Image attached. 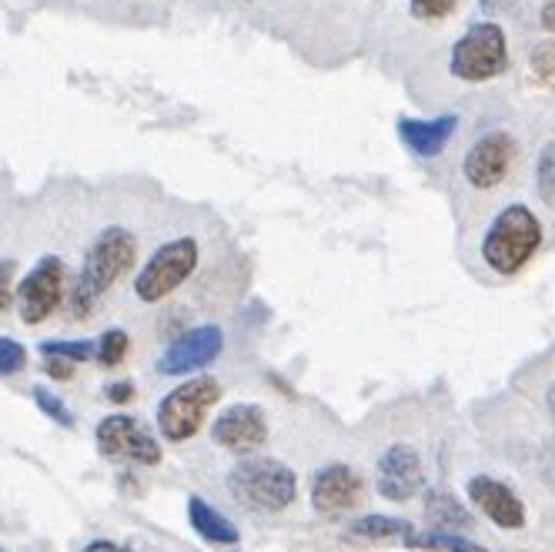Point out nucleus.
Returning a JSON list of instances; mask_svg holds the SVG:
<instances>
[{
  "label": "nucleus",
  "mask_w": 555,
  "mask_h": 552,
  "mask_svg": "<svg viewBox=\"0 0 555 552\" xmlns=\"http://www.w3.org/2000/svg\"><path fill=\"white\" fill-rule=\"evenodd\" d=\"M134 258H138L134 234L121 224L104 228L91 242L85 265H81V271H77V282L67 295L70 319H91L101 305V298L134 268Z\"/></svg>",
  "instance_id": "obj_1"
},
{
  "label": "nucleus",
  "mask_w": 555,
  "mask_h": 552,
  "mask_svg": "<svg viewBox=\"0 0 555 552\" xmlns=\"http://www.w3.org/2000/svg\"><path fill=\"white\" fill-rule=\"evenodd\" d=\"M539 248H542V221L529 205L512 202L489 221L479 255L489 265V271L512 279V274H519L535 258Z\"/></svg>",
  "instance_id": "obj_2"
},
{
  "label": "nucleus",
  "mask_w": 555,
  "mask_h": 552,
  "mask_svg": "<svg viewBox=\"0 0 555 552\" xmlns=\"http://www.w3.org/2000/svg\"><path fill=\"white\" fill-rule=\"evenodd\" d=\"M228 492L251 512H282L298 499V476L282 459L251 455L228 472Z\"/></svg>",
  "instance_id": "obj_3"
},
{
  "label": "nucleus",
  "mask_w": 555,
  "mask_h": 552,
  "mask_svg": "<svg viewBox=\"0 0 555 552\" xmlns=\"http://www.w3.org/2000/svg\"><path fill=\"white\" fill-rule=\"evenodd\" d=\"M218 399H221V382L211 375H194L157 402V428H162V436L168 442H188L202 432Z\"/></svg>",
  "instance_id": "obj_4"
},
{
  "label": "nucleus",
  "mask_w": 555,
  "mask_h": 552,
  "mask_svg": "<svg viewBox=\"0 0 555 552\" xmlns=\"http://www.w3.org/2000/svg\"><path fill=\"white\" fill-rule=\"evenodd\" d=\"M508 67V41L505 30L492 21L472 24L449 54V70L459 81L468 85H486Z\"/></svg>",
  "instance_id": "obj_5"
},
{
  "label": "nucleus",
  "mask_w": 555,
  "mask_h": 552,
  "mask_svg": "<svg viewBox=\"0 0 555 552\" xmlns=\"http://www.w3.org/2000/svg\"><path fill=\"white\" fill-rule=\"evenodd\" d=\"M197 258H202V248H197L194 239H175L165 242L162 248H154V255L144 261V268L134 279V295L144 305H157L168 295H175L197 268Z\"/></svg>",
  "instance_id": "obj_6"
},
{
  "label": "nucleus",
  "mask_w": 555,
  "mask_h": 552,
  "mask_svg": "<svg viewBox=\"0 0 555 552\" xmlns=\"http://www.w3.org/2000/svg\"><path fill=\"white\" fill-rule=\"evenodd\" d=\"M64 292H67V265H64V258L44 255L17 282L14 305H17L21 322L24 325H41V322H48L51 314L61 308Z\"/></svg>",
  "instance_id": "obj_7"
},
{
  "label": "nucleus",
  "mask_w": 555,
  "mask_h": 552,
  "mask_svg": "<svg viewBox=\"0 0 555 552\" xmlns=\"http://www.w3.org/2000/svg\"><path fill=\"white\" fill-rule=\"evenodd\" d=\"M94 442L104 459H128L134 465H157L165 455L162 442H157L138 419L125 412L101 419L94 428Z\"/></svg>",
  "instance_id": "obj_8"
},
{
  "label": "nucleus",
  "mask_w": 555,
  "mask_h": 552,
  "mask_svg": "<svg viewBox=\"0 0 555 552\" xmlns=\"http://www.w3.org/2000/svg\"><path fill=\"white\" fill-rule=\"evenodd\" d=\"M515 154H519V144H515L508 131H489L465 151L462 175L475 191H492L512 171Z\"/></svg>",
  "instance_id": "obj_9"
},
{
  "label": "nucleus",
  "mask_w": 555,
  "mask_h": 552,
  "mask_svg": "<svg viewBox=\"0 0 555 552\" xmlns=\"http://www.w3.org/2000/svg\"><path fill=\"white\" fill-rule=\"evenodd\" d=\"M375 489L388 502H409L425 489L422 455L409 442L388 446L375 462Z\"/></svg>",
  "instance_id": "obj_10"
},
{
  "label": "nucleus",
  "mask_w": 555,
  "mask_h": 552,
  "mask_svg": "<svg viewBox=\"0 0 555 552\" xmlns=\"http://www.w3.org/2000/svg\"><path fill=\"white\" fill-rule=\"evenodd\" d=\"M224 351V332L218 325H197L184 332L178 342L168 345V351L157 359V372L162 375H191L208 369L218 355Z\"/></svg>",
  "instance_id": "obj_11"
},
{
  "label": "nucleus",
  "mask_w": 555,
  "mask_h": 552,
  "mask_svg": "<svg viewBox=\"0 0 555 552\" xmlns=\"http://www.w3.org/2000/svg\"><path fill=\"white\" fill-rule=\"evenodd\" d=\"M211 439L228 452H255V449H261L268 442L264 409L255 406V402L228 406L211 425Z\"/></svg>",
  "instance_id": "obj_12"
},
{
  "label": "nucleus",
  "mask_w": 555,
  "mask_h": 552,
  "mask_svg": "<svg viewBox=\"0 0 555 552\" xmlns=\"http://www.w3.org/2000/svg\"><path fill=\"white\" fill-rule=\"evenodd\" d=\"M365 492V479L345 462H328L311 476V505L322 512V516H338L359 505Z\"/></svg>",
  "instance_id": "obj_13"
},
{
  "label": "nucleus",
  "mask_w": 555,
  "mask_h": 552,
  "mask_svg": "<svg viewBox=\"0 0 555 552\" xmlns=\"http://www.w3.org/2000/svg\"><path fill=\"white\" fill-rule=\"evenodd\" d=\"M465 492H468L472 505L482 509L499 529L515 532L526 526V502L515 496L512 486H505L492 476H472L465 483Z\"/></svg>",
  "instance_id": "obj_14"
},
{
  "label": "nucleus",
  "mask_w": 555,
  "mask_h": 552,
  "mask_svg": "<svg viewBox=\"0 0 555 552\" xmlns=\"http://www.w3.org/2000/svg\"><path fill=\"white\" fill-rule=\"evenodd\" d=\"M455 128H459L455 114L431 117V121H422V117H399V138L418 157H439L446 151V144L452 141Z\"/></svg>",
  "instance_id": "obj_15"
},
{
  "label": "nucleus",
  "mask_w": 555,
  "mask_h": 552,
  "mask_svg": "<svg viewBox=\"0 0 555 552\" xmlns=\"http://www.w3.org/2000/svg\"><path fill=\"white\" fill-rule=\"evenodd\" d=\"M188 523H191V529L197 536H202L205 542H211V545H237V542H242L237 526L224 516V512H218L211 502H205L202 496L188 499Z\"/></svg>",
  "instance_id": "obj_16"
},
{
  "label": "nucleus",
  "mask_w": 555,
  "mask_h": 552,
  "mask_svg": "<svg viewBox=\"0 0 555 552\" xmlns=\"http://www.w3.org/2000/svg\"><path fill=\"white\" fill-rule=\"evenodd\" d=\"M425 523L435 532H455V529L475 526L472 509L462 505V499H455L452 492H442V489H428L425 492Z\"/></svg>",
  "instance_id": "obj_17"
},
{
  "label": "nucleus",
  "mask_w": 555,
  "mask_h": 552,
  "mask_svg": "<svg viewBox=\"0 0 555 552\" xmlns=\"http://www.w3.org/2000/svg\"><path fill=\"white\" fill-rule=\"evenodd\" d=\"M405 545L409 549H435V552H489L486 545L472 542V539H465L459 532H435V529H428V532H409L405 536Z\"/></svg>",
  "instance_id": "obj_18"
},
{
  "label": "nucleus",
  "mask_w": 555,
  "mask_h": 552,
  "mask_svg": "<svg viewBox=\"0 0 555 552\" xmlns=\"http://www.w3.org/2000/svg\"><path fill=\"white\" fill-rule=\"evenodd\" d=\"M412 532V526L405 519H391V516H378V512H372V516H362V519H354L348 526V536L354 539H405Z\"/></svg>",
  "instance_id": "obj_19"
},
{
  "label": "nucleus",
  "mask_w": 555,
  "mask_h": 552,
  "mask_svg": "<svg viewBox=\"0 0 555 552\" xmlns=\"http://www.w3.org/2000/svg\"><path fill=\"white\" fill-rule=\"evenodd\" d=\"M41 355L44 359H64L70 365L91 362L98 355V342L88 338H57V342H41Z\"/></svg>",
  "instance_id": "obj_20"
},
{
  "label": "nucleus",
  "mask_w": 555,
  "mask_h": 552,
  "mask_svg": "<svg viewBox=\"0 0 555 552\" xmlns=\"http://www.w3.org/2000/svg\"><path fill=\"white\" fill-rule=\"evenodd\" d=\"M128 348H131V338L125 329H107L101 338H98V365L104 369H117L125 359H128Z\"/></svg>",
  "instance_id": "obj_21"
},
{
  "label": "nucleus",
  "mask_w": 555,
  "mask_h": 552,
  "mask_svg": "<svg viewBox=\"0 0 555 552\" xmlns=\"http://www.w3.org/2000/svg\"><path fill=\"white\" fill-rule=\"evenodd\" d=\"M535 191L545 205H555V141H548L539 151V162H535Z\"/></svg>",
  "instance_id": "obj_22"
},
{
  "label": "nucleus",
  "mask_w": 555,
  "mask_h": 552,
  "mask_svg": "<svg viewBox=\"0 0 555 552\" xmlns=\"http://www.w3.org/2000/svg\"><path fill=\"white\" fill-rule=\"evenodd\" d=\"M30 391H34V406L41 409L48 419H54L61 428H74V412L64 406V399H57L54 391H48V388H41V385H34Z\"/></svg>",
  "instance_id": "obj_23"
},
{
  "label": "nucleus",
  "mask_w": 555,
  "mask_h": 552,
  "mask_svg": "<svg viewBox=\"0 0 555 552\" xmlns=\"http://www.w3.org/2000/svg\"><path fill=\"white\" fill-rule=\"evenodd\" d=\"M24 369H27V348L11 335H0V375H17Z\"/></svg>",
  "instance_id": "obj_24"
},
{
  "label": "nucleus",
  "mask_w": 555,
  "mask_h": 552,
  "mask_svg": "<svg viewBox=\"0 0 555 552\" xmlns=\"http://www.w3.org/2000/svg\"><path fill=\"white\" fill-rule=\"evenodd\" d=\"M529 67L539 81H555V41H539L529 51Z\"/></svg>",
  "instance_id": "obj_25"
},
{
  "label": "nucleus",
  "mask_w": 555,
  "mask_h": 552,
  "mask_svg": "<svg viewBox=\"0 0 555 552\" xmlns=\"http://www.w3.org/2000/svg\"><path fill=\"white\" fill-rule=\"evenodd\" d=\"M459 0H409V11L418 21H442L455 11Z\"/></svg>",
  "instance_id": "obj_26"
},
{
  "label": "nucleus",
  "mask_w": 555,
  "mask_h": 552,
  "mask_svg": "<svg viewBox=\"0 0 555 552\" xmlns=\"http://www.w3.org/2000/svg\"><path fill=\"white\" fill-rule=\"evenodd\" d=\"M14 271H17V261H14V258H4V261H0V311H8V308L14 305V295H17Z\"/></svg>",
  "instance_id": "obj_27"
},
{
  "label": "nucleus",
  "mask_w": 555,
  "mask_h": 552,
  "mask_svg": "<svg viewBox=\"0 0 555 552\" xmlns=\"http://www.w3.org/2000/svg\"><path fill=\"white\" fill-rule=\"evenodd\" d=\"M104 396H107V402H114V406H125V402L134 399V382H114V385L104 388Z\"/></svg>",
  "instance_id": "obj_28"
},
{
  "label": "nucleus",
  "mask_w": 555,
  "mask_h": 552,
  "mask_svg": "<svg viewBox=\"0 0 555 552\" xmlns=\"http://www.w3.org/2000/svg\"><path fill=\"white\" fill-rule=\"evenodd\" d=\"M44 372H48L54 382H67V378H74V365H70V362H64V359H48V362H44Z\"/></svg>",
  "instance_id": "obj_29"
},
{
  "label": "nucleus",
  "mask_w": 555,
  "mask_h": 552,
  "mask_svg": "<svg viewBox=\"0 0 555 552\" xmlns=\"http://www.w3.org/2000/svg\"><path fill=\"white\" fill-rule=\"evenodd\" d=\"M81 552H131V549L121 545V542H111V539H94V542H88Z\"/></svg>",
  "instance_id": "obj_30"
},
{
  "label": "nucleus",
  "mask_w": 555,
  "mask_h": 552,
  "mask_svg": "<svg viewBox=\"0 0 555 552\" xmlns=\"http://www.w3.org/2000/svg\"><path fill=\"white\" fill-rule=\"evenodd\" d=\"M539 21H542L545 30H555V0H545V8H542Z\"/></svg>",
  "instance_id": "obj_31"
},
{
  "label": "nucleus",
  "mask_w": 555,
  "mask_h": 552,
  "mask_svg": "<svg viewBox=\"0 0 555 552\" xmlns=\"http://www.w3.org/2000/svg\"><path fill=\"white\" fill-rule=\"evenodd\" d=\"M479 8L486 14H499V11H508L512 8V0H479Z\"/></svg>",
  "instance_id": "obj_32"
},
{
  "label": "nucleus",
  "mask_w": 555,
  "mask_h": 552,
  "mask_svg": "<svg viewBox=\"0 0 555 552\" xmlns=\"http://www.w3.org/2000/svg\"><path fill=\"white\" fill-rule=\"evenodd\" d=\"M545 402H548V412H552V422H555V385L548 388V396H545Z\"/></svg>",
  "instance_id": "obj_33"
},
{
  "label": "nucleus",
  "mask_w": 555,
  "mask_h": 552,
  "mask_svg": "<svg viewBox=\"0 0 555 552\" xmlns=\"http://www.w3.org/2000/svg\"><path fill=\"white\" fill-rule=\"evenodd\" d=\"M0 552H4V549H0Z\"/></svg>",
  "instance_id": "obj_34"
}]
</instances>
